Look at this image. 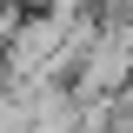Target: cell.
Instances as JSON below:
<instances>
[{
    "mask_svg": "<svg viewBox=\"0 0 133 133\" xmlns=\"http://www.w3.org/2000/svg\"><path fill=\"white\" fill-rule=\"evenodd\" d=\"M27 14H53V20H73V14H87L93 0H20Z\"/></svg>",
    "mask_w": 133,
    "mask_h": 133,
    "instance_id": "1",
    "label": "cell"
}]
</instances>
